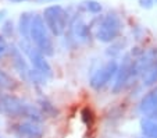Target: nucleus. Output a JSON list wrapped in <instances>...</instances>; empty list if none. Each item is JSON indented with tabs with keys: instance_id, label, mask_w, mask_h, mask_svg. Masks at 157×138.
<instances>
[{
	"instance_id": "1",
	"label": "nucleus",
	"mask_w": 157,
	"mask_h": 138,
	"mask_svg": "<svg viewBox=\"0 0 157 138\" xmlns=\"http://www.w3.org/2000/svg\"><path fill=\"white\" fill-rule=\"evenodd\" d=\"M0 114L6 117H24L27 120L42 123L44 119L43 113L38 106L24 102L15 95H0Z\"/></svg>"
},
{
	"instance_id": "2",
	"label": "nucleus",
	"mask_w": 157,
	"mask_h": 138,
	"mask_svg": "<svg viewBox=\"0 0 157 138\" xmlns=\"http://www.w3.org/2000/svg\"><path fill=\"white\" fill-rule=\"evenodd\" d=\"M29 41L46 57H52L54 54V43L52 39V34L49 32L48 27L43 22V18L39 14L32 15L29 28Z\"/></svg>"
},
{
	"instance_id": "3",
	"label": "nucleus",
	"mask_w": 157,
	"mask_h": 138,
	"mask_svg": "<svg viewBox=\"0 0 157 138\" xmlns=\"http://www.w3.org/2000/svg\"><path fill=\"white\" fill-rule=\"evenodd\" d=\"M42 18H43L44 25L48 27L52 36L59 38V36L64 35L67 28H68V13L60 4L48 6L43 10Z\"/></svg>"
},
{
	"instance_id": "4",
	"label": "nucleus",
	"mask_w": 157,
	"mask_h": 138,
	"mask_svg": "<svg viewBox=\"0 0 157 138\" xmlns=\"http://www.w3.org/2000/svg\"><path fill=\"white\" fill-rule=\"evenodd\" d=\"M122 31V21L120 15L116 13H109L100 18V21L96 28L95 36L99 42L103 43H111L114 42Z\"/></svg>"
},
{
	"instance_id": "5",
	"label": "nucleus",
	"mask_w": 157,
	"mask_h": 138,
	"mask_svg": "<svg viewBox=\"0 0 157 138\" xmlns=\"http://www.w3.org/2000/svg\"><path fill=\"white\" fill-rule=\"evenodd\" d=\"M18 48H20V50L28 57V60L31 61L32 67L36 70V71L43 74L46 78H50L52 75H53V70H52V66L48 61L46 56H44L43 53H40V52L31 43V41L21 39Z\"/></svg>"
},
{
	"instance_id": "6",
	"label": "nucleus",
	"mask_w": 157,
	"mask_h": 138,
	"mask_svg": "<svg viewBox=\"0 0 157 138\" xmlns=\"http://www.w3.org/2000/svg\"><path fill=\"white\" fill-rule=\"evenodd\" d=\"M118 70V63L117 60L111 59L109 60L103 67H100L99 70H96L92 74L90 80H89V85L93 88V89L99 91L103 87H106L114 77H116V73Z\"/></svg>"
},
{
	"instance_id": "7",
	"label": "nucleus",
	"mask_w": 157,
	"mask_h": 138,
	"mask_svg": "<svg viewBox=\"0 0 157 138\" xmlns=\"http://www.w3.org/2000/svg\"><path fill=\"white\" fill-rule=\"evenodd\" d=\"M132 57L129 54H125L122 57L121 64H118V70L116 73V80H114L111 92L113 93H120L125 88L131 78H132Z\"/></svg>"
},
{
	"instance_id": "8",
	"label": "nucleus",
	"mask_w": 157,
	"mask_h": 138,
	"mask_svg": "<svg viewBox=\"0 0 157 138\" xmlns=\"http://www.w3.org/2000/svg\"><path fill=\"white\" fill-rule=\"evenodd\" d=\"M156 60H157V48H150L147 50H143L132 61V77L142 75Z\"/></svg>"
},
{
	"instance_id": "9",
	"label": "nucleus",
	"mask_w": 157,
	"mask_h": 138,
	"mask_svg": "<svg viewBox=\"0 0 157 138\" xmlns=\"http://www.w3.org/2000/svg\"><path fill=\"white\" fill-rule=\"evenodd\" d=\"M14 131L17 132L20 137H25V138H42L43 137V132H44L40 123L31 121V120L15 124Z\"/></svg>"
},
{
	"instance_id": "10",
	"label": "nucleus",
	"mask_w": 157,
	"mask_h": 138,
	"mask_svg": "<svg viewBox=\"0 0 157 138\" xmlns=\"http://www.w3.org/2000/svg\"><path fill=\"white\" fill-rule=\"evenodd\" d=\"M138 108L145 117H149L157 110V85H154L147 93L142 96Z\"/></svg>"
},
{
	"instance_id": "11",
	"label": "nucleus",
	"mask_w": 157,
	"mask_h": 138,
	"mask_svg": "<svg viewBox=\"0 0 157 138\" xmlns=\"http://www.w3.org/2000/svg\"><path fill=\"white\" fill-rule=\"evenodd\" d=\"M10 54H11V60H13V64H14V69L18 71V74L21 75V78L24 80H28V73H29V67H28V63L25 60L24 57V53L20 50L18 46H10L9 49Z\"/></svg>"
},
{
	"instance_id": "12",
	"label": "nucleus",
	"mask_w": 157,
	"mask_h": 138,
	"mask_svg": "<svg viewBox=\"0 0 157 138\" xmlns=\"http://www.w3.org/2000/svg\"><path fill=\"white\" fill-rule=\"evenodd\" d=\"M70 31H71V35L75 38V41H78V42H86L90 36V28L88 27V24L82 18L78 17L72 20L71 25H70Z\"/></svg>"
},
{
	"instance_id": "13",
	"label": "nucleus",
	"mask_w": 157,
	"mask_h": 138,
	"mask_svg": "<svg viewBox=\"0 0 157 138\" xmlns=\"http://www.w3.org/2000/svg\"><path fill=\"white\" fill-rule=\"evenodd\" d=\"M32 15L31 13L25 11L20 15L18 20V32H20L21 38L25 41H29V28H31V21H32Z\"/></svg>"
},
{
	"instance_id": "14",
	"label": "nucleus",
	"mask_w": 157,
	"mask_h": 138,
	"mask_svg": "<svg viewBox=\"0 0 157 138\" xmlns=\"http://www.w3.org/2000/svg\"><path fill=\"white\" fill-rule=\"evenodd\" d=\"M140 131L145 138H157V121L151 119H142L140 120Z\"/></svg>"
},
{
	"instance_id": "15",
	"label": "nucleus",
	"mask_w": 157,
	"mask_h": 138,
	"mask_svg": "<svg viewBox=\"0 0 157 138\" xmlns=\"http://www.w3.org/2000/svg\"><path fill=\"white\" fill-rule=\"evenodd\" d=\"M143 87H154L157 84V60L140 75Z\"/></svg>"
},
{
	"instance_id": "16",
	"label": "nucleus",
	"mask_w": 157,
	"mask_h": 138,
	"mask_svg": "<svg viewBox=\"0 0 157 138\" xmlns=\"http://www.w3.org/2000/svg\"><path fill=\"white\" fill-rule=\"evenodd\" d=\"M39 105V110L43 113V116H49V117H56L59 114V110L48 99H39L38 101Z\"/></svg>"
},
{
	"instance_id": "17",
	"label": "nucleus",
	"mask_w": 157,
	"mask_h": 138,
	"mask_svg": "<svg viewBox=\"0 0 157 138\" xmlns=\"http://www.w3.org/2000/svg\"><path fill=\"white\" fill-rule=\"evenodd\" d=\"M0 88L2 89H15L17 88V82L14 81V78L2 69H0Z\"/></svg>"
},
{
	"instance_id": "18",
	"label": "nucleus",
	"mask_w": 157,
	"mask_h": 138,
	"mask_svg": "<svg viewBox=\"0 0 157 138\" xmlns=\"http://www.w3.org/2000/svg\"><path fill=\"white\" fill-rule=\"evenodd\" d=\"M82 7L85 9V11L90 13V14H100L103 7L99 3L98 0H85L82 3Z\"/></svg>"
},
{
	"instance_id": "19",
	"label": "nucleus",
	"mask_w": 157,
	"mask_h": 138,
	"mask_svg": "<svg viewBox=\"0 0 157 138\" xmlns=\"http://www.w3.org/2000/svg\"><path fill=\"white\" fill-rule=\"evenodd\" d=\"M13 31H14V28H13V21L11 20H6V21L2 24V35H7V36H10V35H13Z\"/></svg>"
},
{
	"instance_id": "20",
	"label": "nucleus",
	"mask_w": 157,
	"mask_h": 138,
	"mask_svg": "<svg viewBox=\"0 0 157 138\" xmlns=\"http://www.w3.org/2000/svg\"><path fill=\"white\" fill-rule=\"evenodd\" d=\"M9 49H10V46H9V43H7L6 38L0 34V57L4 56V54L9 52Z\"/></svg>"
},
{
	"instance_id": "21",
	"label": "nucleus",
	"mask_w": 157,
	"mask_h": 138,
	"mask_svg": "<svg viewBox=\"0 0 157 138\" xmlns=\"http://www.w3.org/2000/svg\"><path fill=\"white\" fill-rule=\"evenodd\" d=\"M139 6L145 10H150V9H153L154 2L153 0H139Z\"/></svg>"
},
{
	"instance_id": "22",
	"label": "nucleus",
	"mask_w": 157,
	"mask_h": 138,
	"mask_svg": "<svg viewBox=\"0 0 157 138\" xmlns=\"http://www.w3.org/2000/svg\"><path fill=\"white\" fill-rule=\"evenodd\" d=\"M6 15H7V10L6 9L0 10V22H4V20H6Z\"/></svg>"
},
{
	"instance_id": "23",
	"label": "nucleus",
	"mask_w": 157,
	"mask_h": 138,
	"mask_svg": "<svg viewBox=\"0 0 157 138\" xmlns=\"http://www.w3.org/2000/svg\"><path fill=\"white\" fill-rule=\"evenodd\" d=\"M147 119H151V120H156V121H157V110L154 112L153 114H150V116H149Z\"/></svg>"
},
{
	"instance_id": "24",
	"label": "nucleus",
	"mask_w": 157,
	"mask_h": 138,
	"mask_svg": "<svg viewBox=\"0 0 157 138\" xmlns=\"http://www.w3.org/2000/svg\"><path fill=\"white\" fill-rule=\"evenodd\" d=\"M13 3H22V2H27V0H10Z\"/></svg>"
},
{
	"instance_id": "25",
	"label": "nucleus",
	"mask_w": 157,
	"mask_h": 138,
	"mask_svg": "<svg viewBox=\"0 0 157 138\" xmlns=\"http://www.w3.org/2000/svg\"><path fill=\"white\" fill-rule=\"evenodd\" d=\"M38 2H53V0H38Z\"/></svg>"
},
{
	"instance_id": "26",
	"label": "nucleus",
	"mask_w": 157,
	"mask_h": 138,
	"mask_svg": "<svg viewBox=\"0 0 157 138\" xmlns=\"http://www.w3.org/2000/svg\"><path fill=\"white\" fill-rule=\"evenodd\" d=\"M153 2H154V4H157V0H153Z\"/></svg>"
},
{
	"instance_id": "27",
	"label": "nucleus",
	"mask_w": 157,
	"mask_h": 138,
	"mask_svg": "<svg viewBox=\"0 0 157 138\" xmlns=\"http://www.w3.org/2000/svg\"><path fill=\"white\" fill-rule=\"evenodd\" d=\"M0 95H2V88H0Z\"/></svg>"
},
{
	"instance_id": "28",
	"label": "nucleus",
	"mask_w": 157,
	"mask_h": 138,
	"mask_svg": "<svg viewBox=\"0 0 157 138\" xmlns=\"http://www.w3.org/2000/svg\"><path fill=\"white\" fill-rule=\"evenodd\" d=\"M142 138H145V137H142Z\"/></svg>"
}]
</instances>
